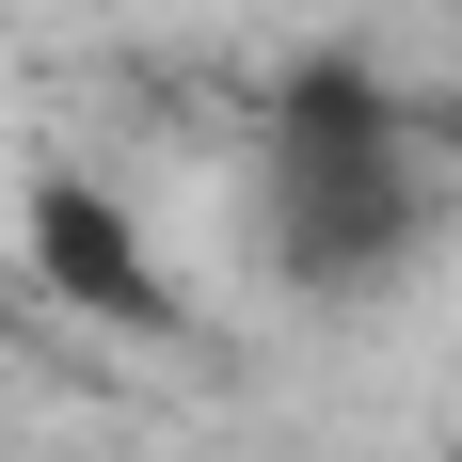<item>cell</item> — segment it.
I'll list each match as a JSON object with an SVG mask.
<instances>
[{"mask_svg": "<svg viewBox=\"0 0 462 462\" xmlns=\"http://www.w3.org/2000/svg\"><path fill=\"white\" fill-rule=\"evenodd\" d=\"M272 176H287V255H303V272H367L383 239L447 191V176H430V128L399 143L367 80H319V96H303V112L272 128Z\"/></svg>", "mask_w": 462, "mask_h": 462, "instance_id": "1", "label": "cell"}, {"mask_svg": "<svg viewBox=\"0 0 462 462\" xmlns=\"http://www.w3.org/2000/svg\"><path fill=\"white\" fill-rule=\"evenodd\" d=\"M16 224H32V272H48V303H80V319H112V335H160V319H176V287H160L143 224H128V208L80 176V160H48Z\"/></svg>", "mask_w": 462, "mask_h": 462, "instance_id": "2", "label": "cell"}, {"mask_svg": "<svg viewBox=\"0 0 462 462\" xmlns=\"http://www.w3.org/2000/svg\"><path fill=\"white\" fill-rule=\"evenodd\" d=\"M430 176H447V208H462V80L430 96Z\"/></svg>", "mask_w": 462, "mask_h": 462, "instance_id": "3", "label": "cell"}]
</instances>
